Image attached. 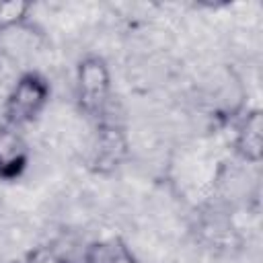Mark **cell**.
I'll list each match as a JSON object with an SVG mask.
<instances>
[{
	"label": "cell",
	"instance_id": "cell-1",
	"mask_svg": "<svg viewBox=\"0 0 263 263\" xmlns=\"http://www.w3.org/2000/svg\"><path fill=\"white\" fill-rule=\"evenodd\" d=\"M74 92H76L78 109L88 119L99 123L101 119L107 117L111 92H113V80H111V70L105 58L90 53L76 64Z\"/></svg>",
	"mask_w": 263,
	"mask_h": 263
},
{
	"label": "cell",
	"instance_id": "cell-2",
	"mask_svg": "<svg viewBox=\"0 0 263 263\" xmlns=\"http://www.w3.org/2000/svg\"><path fill=\"white\" fill-rule=\"evenodd\" d=\"M49 97L51 86L43 74L33 70L23 72L4 99L2 123L23 132V127L39 119V115L49 103Z\"/></svg>",
	"mask_w": 263,
	"mask_h": 263
},
{
	"label": "cell",
	"instance_id": "cell-8",
	"mask_svg": "<svg viewBox=\"0 0 263 263\" xmlns=\"http://www.w3.org/2000/svg\"><path fill=\"white\" fill-rule=\"evenodd\" d=\"M27 263H68V261H66L64 257H60L55 251L41 247V249H37V251H33V253L29 255Z\"/></svg>",
	"mask_w": 263,
	"mask_h": 263
},
{
	"label": "cell",
	"instance_id": "cell-7",
	"mask_svg": "<svg viewBox=\"0 0 263 263\" xmlns=\"http://www.w3.org/2000/svg\"><path fill=\"white\" fill-rule=\"evenodd\" d=\"M31 2L25 0H8L0 2V35L21 29L31 14Z\"/></svg>",
	"mask_w": 263,
	"mask_h": 263
},
{
	"label": "cell",
	"instance_id": "cell-3",
	"mask_svg": "<svg viewBox=\"0 0 263 263\" xmlns=\"http://www.w3.org/2000/svg\"><path fill=\"white\" fill-rule=\"evenodd\" d=\"M127 136L125 129L111 121L109 117L101 119L95 127V136L88 152V166L99 175H111L117 171L127 156Z\"/></svg>",
	"mask_w": 263,
	"mask_h": 263
},
{
	"label": "cell",
	"instance_id": "cell-5",
	"mask_svg": "<svg viewBox=\"0 0 263 263\" xmlns=\"http://www.w3.org/2000/svg\"><path fill=\"white\" fill-rule=\"evenodd\" d=\"M234 152L251 162L257 164L263 158V117L259 109H251L242 115L236 125L234 134Z\"/></svg>",
	"mask_w": 263,
	"mask_h": 263
},
{
	"label": "cell",
	"instance_id": "cell-6",
	"mask_svg": "<svg viewBox=\"0 0 263 263\" xmlns=\"http://www.w3.org/2000/svg\"><path fill=\"white\" fill-rule=\"evenodd\" d=\"M86 263H138L136 255L121 238H107L92 242L84 253Z\"/></svg>",
	"mask_w": 263,
	"mask_h": 263
},
{
	"label": "cell",
	"instance_id": "cell-4",
	"mask_svg": "<svg viewBox=\"0 0 263 263\" xmlns=\"http://www.w3.org/2000/svg\"><path fill=\"white\" fill-rule=\"evenodd\" d=\"M29 146L21 129L0 123V179L16 181L29 166Z\"/></svg>",
	"mask_w": 263,
	"mask_h": 263
}]
</instances>
